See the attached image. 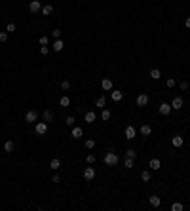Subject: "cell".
Masks as SVG:
<instances>
[{
	"label": "cell",
	"mask_w": 190,
	"mask_h": 211,
	"mask_svg": "<svg viewBox=\"0 0 190 211\" xmlns=\"http://www.w3.org/2000/svg\"><path fill=\"white\" fill-rule=\"evenodd\" d=\"M40 14H42V15H50V14H53V6H51V4H46V6H42Z\"/></svg>",
	"instance_id": "20"
},
{
	"label": "cell",
	"mask_w": 190,
	"mask_h": 211,
	"mask_svg": "<svg viewBox=\"0 0 190 211\" xmlns=\"http://www.w3.org/2000/svg\"><path fill=\"white\" fill-rule=\"evenodd\" d=\"M84 120L88 122V124H95V120H97V116H95V112L93 110H88L86 114H84Z\"/></svg>",
	"instance_id": "10"
},
{
	"label": "cell",
	"mask_w": 190,
	"mask_h": 211,
	"mask_svg": "<svg viewBox=\"0 0 190 211\" xmlns=\"http://www.w3.org/2000/svg\"><path fill=\"white\" fill-rule=\"evenodd\" d=\"M74 116H67V118H65V124L68 125V128H74Z\"/></svg>",
	"instance_id": "27"
},
{
	"label": "cell",
	"mask_w": 190,
	"mask_h": 211,
	"mask_svg": "<svg viewBox=\"0 0 190 211\" xmlns=\"http://www.w3.org/2000/svg\"><path fill=\"white\" fill-rule=\"evenodd\" d=\"M51 36H53L55 40H57V38H61V29H53V31H51Z\"/></svg>",
	"instance_id": "35"
},
{
	"label": "cell",
	"mask_w": 190,
	"mask_h": 211,
	"mask_svg": "<svg viewBox=\"0 0 190 211\" xmlns=\"http://www.w3.org/2000/svg\"><path fill=\"white\" fill-rule=\"evenodd\" d=\"M183 107H184V101H183V97H175V99L171 101V108H173V110H181Z\"/></svg>",
	"instance_id": "5"
},
{
	"label": "cell",
	"mask_w": 190,
	"mask_h": 211,
	"mask_svg": "<svg viewBox=\"0 0 190 211\" xmlns=\"http://www.w3.org/2000/svg\"><path fill=\"white\" fill-rule=\"evenodd\" d=\"M148 76H150L152 80H160V78H162V72H160V68H152V71H150V74H148Z\"/></svg>",
	"instance_id": "23"
},
{
	"label": "cell",
	"mask_w": 190,
	"mask_h": 211,
	"mask_svg": "<svg viewBox=\"0 0 190 211\" xmlns=\"http://www.w3.org/2000/svg\"><path fill=\"white\" fill-rule=\"evenodd\" d=\"M126 158H133V160H135V158H137V150H135V148H127V150H126Z\"/></svg>",
	"instance_id": "25"
},
{
	"label": "cell",
	"mask_w": 190,
	"mask_h": 211,
	"mask_svg": "<svg viewBox=\"0 0 190 211\" xmlns=\"http://www.w3.org/2000/svg\"><path fill=\"white\" fill-rule=\"evenodd\" d=\"M86 162H88V164H93V162H95V154H88V156H86Z\"/></svg>",
	"instance_id": "37"
},
{
	"label": "cell",
	"mask_w": 190,
	"mask_h": 211,
	"mask_svg": "<svg viewBox=\"0 0 190 211\" xmlns=\"http://www.w3.org/2000/svg\"><path fill=\"white\" fill-rule=\"evenodd\" d=\"M101 88H103L105 91H110L112 90V80L110 78H103L101 80Z\"/></svg>",
	"instance_id": "13"
},
{
	"label": "cell",
	"mask_w": 190,
	"mask_h": 211,
	"mask_svg": "<svg viewBox=\"0 0 190 211\" xmlns=\"http://www.w3.org/2000/svg\"><path fill=\"white\" fill-rule=\"evenodd\" d=\"M135 135H137L135 128H133V125H127V128H126V139L131 141V139H135Z\"/></svg>",
	"instance_id": "11"
},
{
	"label": "cell",
	"mask_w": 190,
	"mask_h": 211,
	"mask_svg": "<svg viewBox=\"0 0 190 211\" xmlns=\"http://www.w3.org/2000/svg\"><path fill=\"white\" fill-rule=\"evenodd\" d=\"M103 160H105V164H107V165H110V168H112V165H116L120 162V158H118V154H116L114 150H108L107 154H105Z\"/></svg>",
	"instance_id": "1"
},
{
	"label": "cell",
	"mask_w": 190,
	"mask_h": 211,
	"mask_svg": "<svg viewBox=\"0 0 190 211\" xmlns=\"http://www.w3.org/2000/svg\"><path fill=\"white\" fill-rule=\"evenodd\" d=\"M179 88H181V91H186V90H188V82H181Z\"/></svg>",
	"instance_id": "40"
},
{
	"label": "cell",
	"mask_w": 190,
	"mask_h": 211,
	"mask_svg": "<svg viewBox=\"0 0 190 211\" xmlns=\"http://www.w3.org/2000/svg\"><path fill=\"white\" fill-rule=\"evenodd\" d=\"M36 120H38V112H36L34 108H29V110L25 112V122L27 124H36Z\"/></svg>",
	"instance_id": "2"
},
{
	"label": "cell",
	"mask_w": 190,
	"mask_h": 211,
	"mask_svg": "<svg viewBox=\"0 0 190 211\" xmlns=\"http://www.w3.org/2000/svg\"><path fill=\"white\" fill-rule=\"evenodd\" d=\"M6 40H8V32L2 31V32H0V42H6Z\"/></svg>",
	"instance_id": "39"
},
{
	"label": "cell",
	"mask_w": 190,
	"mask_h": 211,
	"mask_svg": "<svg viewBox=\"0 0 190 211\" xmlns=\"http://www.w3.org/2000/svg\"><path fill=\"white\" fill-rule=\"evenodd\" d=\"M183 143H184V139H183V137H181V135H173V137H171V145H173V147H175V148L183 147Z\"/></svg>",
	"instance_id": "9"
},
{
	"label": "cell",
	"mask_w": 190,
	"mask_h": 211,
	"mask_svg": "<svg viewBox=\"0 0 190 211\" xmlns=\"http://www.w3.org/2000/svg\"><path fill=\"white\" fill-rule=\"evenodd\" d=\"M141 179H143L144 182H148V181H150V171H143V173H141Z\"/></svg>",
	"instance_id": "31"
},
{
	"label": "cell",
	"mask_w": 190,
	"mask_h": 211,
	"mask_svg": "<svg viewBox=\"0 0 190 211\" xmlns=\"http://www.w3.org/2000/svg\"><path fill=\"white\" fill-rule=\"evenodd\" d=\"M183 204H179V202H175V204H171V211H183Z\"/></svg>",
	"instance_id": "28"
},
{
	"label": "cell",
	"mask_w": 190,
	"mask_h": 211,
	"mask_svg": "<svg viewBox=\"0 0 190 211\" xmlns=\"http://www.w3.org/2000/svg\"><path fill=\"white\" fill-rule=\"evenodd\" d=\"M48 51H50V48H48V46H42V48H40V53H42V55H48Z\"/></svg>",
	"instance_id": "41"
},
{
	"label": "cell",
	"mask_w": 190,
	"mask_h": 211,
	"mask_svg": "<svg viewBox=\"0 0 190 211\" xmlns=\"http://www.w3.org/2000/svg\"><path fill=\"white\" fill-rule=\"evenodd\" d=\"M40 46H48V44H50V38H48V36H40Z\"/></svg>",
	"instance_id": "34"
},
{
	"label": "cell",
	"mask_w": 190,
	"mask_h": 211,
	"mask_svg": "<svg viewBox=\"0 0 190 211\" xmlns=\"http://www.w3.org/2000/svg\"><path fill=\"white\" fill-rule=\"evenodd\" d=\"M158 110H160V114H162V116H167V114H169V112H171V110H173V108H171V103H162V105H160V108H158Z\"/></svg>",
	"instance_id": "7"
},
{
	"label": "cell",
	"mask_w": 190,
	"mask_h": 211,
	"mask_svg": "<svg viewBox=\"0 0 190 211\" xmlns=\"http://www.w3.org/2000/svg\"><path fill=\"white\" fill-rule=\"evenodd\" d=\"M84 179H86V181L95 179V168H86V169H84Z\"/></svg>",
	"instance_id": "8"
},
{
	"label": "cell",
	"mask_w": 190,
	"mask_h": 211,
	"mask_svg": "<svg viewBox=\"0 0 190 211\" xmlns=\"http://www.w3.org/2000/svg\"><path fill=\"white\" fill-rule=\"evenodd\" d=\"M101 118H103L105 122L110 120V110H108V108H103V114H101Z\"/></svg>",
	"instance_id": "29"
},
{
	"label": "cell",
	"mask_w": 190,
	"mask_h": 211,
	"mask_svg": "<svg viewBox=\"0 0 190 211\" xmlns=\"http://www.w3.org/2000/svg\"><path fill=\"white\" fill-rule=\"evenodd\" d=\"M14 148H15L14 141H6V143H4V150L6 152H14Z\"/></svg>",
	"instance_id": "24"
},
{
	"label": "cell",
	"mask_w": 190,
	"mask_h": 211,
	"mask_svg": "<svg viewBox=\"0 0 190 211\" xmlns=\"http://www.w3.org/2000/svg\"><path fill=\"white\" fill-rule=\"evenodd\" d=\"M61 90H63V91L70 90V82H68V80H63V82H61Z\"/></svg>",
	"instance_id": "33"
},
{
	"label": "cell",
	"mask_w": 190,
	"mask_h": 211,
	"mask_svg": "<svg viewBox=\"0 0 190 211\" xmlns=\"http://www.w3.org/2000/svg\"><path fill=\"white\" fill-rule=\"evenodd\" d=\"M59 181H61V177H59V175H57V173H55V175H53V177H51V182H59Z\"/></svg>",
	"instance_id": "42"
},
{
	"label": "cell",
	"mask_w": 190,
	"mask_h": 211,
	"mask_svg": "<svg viewBox=\"0 0 190 211\" xmlns=\"http://www.w3.org/2000/svg\"><path fill=\"white\" fill-rule=\"evenodd\" d=\"M93 147H95V141L93 139H88L86 141V148H93Z\"/></svg>",
	"instance_id": "38"
},
{
	"label": "cell",
	"mask_w": 190,
	"mask_h": 211,
	"mask_svg": "<svg viewBox=\"0 0 190 211\" xmlns=\"http://www.w3.org/2000/svg\"><path fill=\"white\" fill-rule=\"evenodd\" d=\"M6 32H8V34L15 32V23H8V25H6Z\"/></svg>",
	"instance_id": "30"
},
{
	"label": "cell",
	"mask_w": 190,
	"mask_h": 211,
	"mask_svg": "<svg viewBox=\"0 0 190 211\" xmlns=\"http://www.w3.org/2000/svg\"><path fill=\"white\" fill-rule=\"evenodd\" d=\"M59 105H61V107H68V105H70V99H68L67 95H63L61 99H59Z\"/></svg>",
	"instance_id": "26"
},
{
	"label": "cell",
	"mask_w": 190,
	"mask_h": 211,
	"mask_svg": "<svg viewBox=\"0 0 190 211\" xmlns=\"http://www.w3.org/2000/svg\"><path fill=\"white\" fill-rule=\"evenodd\" d=\"M105 105H107V97H105V95L97 97V101H95V107H97V108H105Z\"/></svg>",
	"instance_id": "21"
},
{
	"label": "cell",
	"mask_w": 190,
	"mask_h": 211,
	"mask_svg": "<svg viewBox=\"0 0 190 211\" xmlns=\"http://www.w3.org/2000/svg\"><path fill=\"white\" fill-rule=\"evenodd\" d=\"M110 97H112V101H120V99L124 97V93L120 91V90H112V91H110Z\"/></svg>",
	"instance_id": "22"
},
{
	"label": "cell",
	"mask_w": 190,
	"mask_h": 211,
	"mask_svg": "<svg viewBox=\"0 0 190 211\" xmlns=\"http://www.w3.org/2000/svg\"><path fill=\"white\" fill-rule=\"evenodd\" d=\"M42 118H44V122H48V124H50V122H53V112H51L50 108H46V110L42 112Z\"/></svg>",
	"instance_id": "14"
},
{
	"label": "cell",
	"mask_w": 190,
	"mask_h": 211,
	"mask_svg": "<svg viewBox=\"0 0 190 211\" xmlns=\"http://www.w3.org/2000/svg\"><path fill=\"white\" fill-rule=\"evenodd\" d=\"M70 135H72V139H80V137L84 135V129H82V128H72Z\"/></svg>",
	"instance_id": "17"
},
{
	"label": "cell",
	"mask_w": 190,
	"mask_h": 211,
	"mask_svg": "<svg viewBox=\"0 0 190 211\" xmlns=\"http://www.w3.org/2000/svg\"><path fill=\"white\" fill-rule=\"evenodd\" d=\"M29 10L32 14H40V10H42V4H40V0H32L29 4Z\"/></svg>",
	"instance_id": "6"
},
{
	"label": "cell",
	"mask_w": 190,
	"mask_h": 211,
	"mask_svg": "<svg viewBox=\"0 0 190 211\" xmlns=\"http://www.w3.org/2000/svg\"><path fill=\"white\" fill-rule=\"evenodd\" d=\"M148 168H150V169H154V171H158V169L162 168V162L158 160V158H152V160L148 162Z\"/></svg>",
	"instance_id": "12"
},
{
	"label": "cell",
	"mask_w": 190,
	"mask_h": 211,
	"mask_svg": "<svg viewBox=\"0 0 190 211\" xmlns=\"http://www.w3.org/2000/svg\"><path fill=\"white\" fill-rule=\"evenodd\" d=\"M135 103H137V107H147V105H148V95H147V93H141V95H137Z\"/></svg>",
	"instance_id": "4"
},
{
	"label": "cell",
	"mask_w": 190,
	"mask_h": 211,
	"mask_svg": "<svg viewBox=\"0 0 190 211\" xmlns=\"http://www.w3.org/2000/svg\"><path fill=\"white\" fill-rule=\"evenodd\" d=\"M150 133H152V128H150L148 124H143V125H141V135H143V137H148Z\"/></svg>",
	"instance_id": "18"
},
{
	"label": "cell",
	"mask_w": 190,
	"mask_h": 211,
	"mask_svg": "<svg viewBox=\"0 0 190 211\" xmlns=\"http://www.w3.org/2000/svg\"><path fill=\"white\" fill-rule=\"evenodd\" d=\"M51 48H53V51H63V48H65V42H63L61 38H57V40L53 42V46H51Z\"/></svg>",
	"instance_id": "16"
},
{
	"label": "cell",
	"mask_w": 190,
	"mask_h": 211,
	"mask_svg": "<svg viewBox=\"0 0 190 211\" xmlns=\"http://www.w3.org/2000/svg\"><path fill=\"white\" fill-rule=\"evenodd\" d=\"M59 168H61V160H59V158H51V162H50V169L57 171Z\"/></svg>",
	"instance_id": "15"
},
{
	"label": "cell",
	"mask_w": 190,
	"mask_h": 211,
	"mask_svg": "<svg viewBox=\"0 0 190 211\" xmlns=\"http://www.w3.org/2000/svg\"><path fill=\"white\" fill-rule=\"evenodd\" d=\"M124 165H126L127 169H131V168H133V158H126V162H124Z\"/></svg>",
	"instance_id": "36"
},
{
	"label": "cell",
	"mask_w": 190,
	"mask_h": 211,
	"mask_svg": "<svg viewBox=\"0 0 190 211\" xmlns=\"http://www.w3.org/2000/svg\"><path fill=\"white\" fill-rule=\"evenodd\" d=\"M184 27L190 29V15H186V19H184Z\"/></svg>",
	"instance_id": "43"
},
{
	"label": "cell",
	"mask_w": 190,
	"mask_h": 211,
	"mask_svg": "<svg viewBox=\"0 0 190 211\" xmlns=\"http://www.w3.org/2000/svg\"><path fill=\"white\" fill-rule=\"evenodd\" d=\"M165 84H167V88H169V90H173V88H175V86H177V82H175V78H167V82H165Z\"/></svg>",
	"instance_id": "32"
},
{
	"label": "cell",
	"mask_w": 190,
	"mask_h": 211,
	"mask_svg": "<svg viewBox=\"0 0 190 211\" xmlns=\"http://www.w3.org/2000/svg\"><path fill=\"white\" fill-rule=\"evenodd\" d=\"M148 202H150V205H152V207H160L162 198H158V196L154 194V196H150V198H148Z\"/></svg>",
	"instance_id": "19"
},
{
	"label": "cell",
	"mask_w": 190,
	"mask_h": 211,
	"mask_svg": "<svg viewBox=\"0 0 190 211\" xmlns=\"http://www.w3.org/2000/svg\"><path fill=\"white\" fill-rule=\"evenodd\" d=\"M34 131H36V135H46L48 122H36V124H34Z\"/></svg>",
	"instance_id": "3"
}]
</instances>
